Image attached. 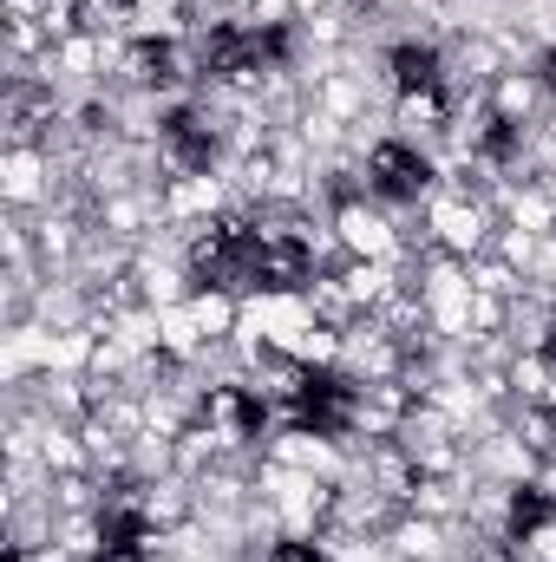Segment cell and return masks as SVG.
I'll use <instances>...</instances> for the list:
<instances>
[{
	"label": "cell",
	"mask_w": 556,
	"mask_h": 562,
	"mask_svg": "<svg viewBox=\"0 0 556 562\" xmlns=\"http://www.w3.org/2000/svg\"><path fill=\"white\" fill-rule=\"evenodd\" d=\"M367 190L387 203V210H413V203H432V190H438V164H432V150H419V138H374L367 144Z\"/></svg>",
	"instance_id": "6da1fadb"
},
{
	"label": "cell",
	"mask_w": 556,
	"mask_h": 562,
	"mask_svg": "<svg viewBox=\"0 0 556 562\" xmlns=\"http://www.w3.org/2000/svg\"><path fill=\"white\" fill-rule=\"evenodd\" d=\"M387 86H393V99H432V92H452V66L432 40H393L387 46Z\"/></svg>",
	"instance_id": "7a4b0ae2"
},
{
	"label": "cell",
	"mask_w": 556,
	"mask_h": 562,
	"mask_svg": "<svg viewBox=\"0 0 556 562\" xmlns=\"http://www.w3.org/2000/svg\"><path fill=\"white\" fill-rule=\"evenodd\" d=\"M537 353L556 360V294H551V314H544V340H537Z\"/></svg>",
	"instance_id": "3957f363"
}]
</instances>
